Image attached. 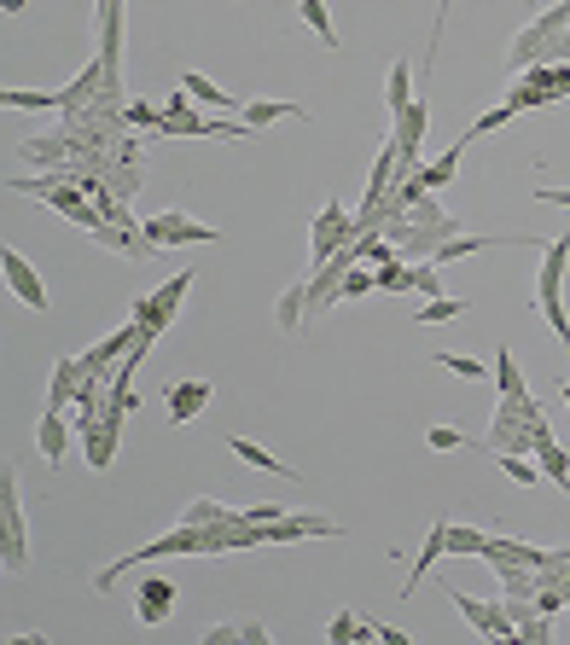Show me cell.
<instances>
[{
    "label": "cell",
    "instance_id": "1",
    "mask_svg": "<svg viewBox=\"0 0 570 645\" xmlns=\"http://www.w3.org/2000/svg\"><path fill=\"white\" fill-rule=\"evenodd\" d=\"M565 274H570V227L559 239H547L542 250V274H535V292H530V309H542V320L553 326V337L570 349V314H565Z\"/></svg>",
    "mask_w": 570,
    "mask_h": 645
},
{
    "label": "cell",
    "instance_id": "2",
    "mask_svg": "<svg viewBox=\"0 0 570 645\" xmlns=\"http://www.w3.org/2000/svg\"><path fill=\"white\" fill-rule=\"evenodd\" d=\"M152 558H210V530H193V523H175L170 535H158V541H146L140 553H128V558H116V565L106 570H94V587L99 593H111L134 565H152Z\"/></svg>",
    "mask_w": 570,
    "mask_h": 645
},
{
    "label": "cell",
    "instance_id": "3",
    "mask_svg": "<svg viewBox=\"0 0 570 645\" xmlns=\"http://www.w3.org/2000/svg\"><path fill=\"white\" fill-rule=\"evenodd\" d=\"M570 29V0H553V7L542 12V18H530L524 29L512 36V53H507V64L512 71H530V64H547V53L559 47V36Z\"/></svg>",
    "mask_w": 570,
    "mask_h": 645
},
{
    "label": "cell",
    "instance_id": "4",
    "mask_svg": "<svg viewBox=\"0 0 570 645\" xmlns=\"http://www.w3.org/2000/svg\"><path fill=\"white\" fill-rule=\"evenodd\" d=\"M0 565L12 575L29 570V530H24V495L12 477H0Z\"/></svg>",
    "mask_w": 570,
    "mask_h": 645
},
{
    "label": "cell",
    "instance_id": "5",
    "mask_svg": "<svg viewBox=\"0 0 570 645\" xmlns=\"http://www.w3.org/2000/svg\"><path fill=\"white\" fill-rule=\"evenodd\" d=\"M344 245H356V215H349L338 198H326V203H321V215L309 222V268L332 262Z\"/></svg>",
    "mask_w": 570,
    "mask_h": 645
},
{
    "label": "cell",
    "instance_id": "6",
    "mask_svg": "<svg viewBox=\"0 0 570 645\" xmlns=\"http://www.w3.org/2000/svg\"><path fill=\"white\" fill-rule=\"evenodd\" d=\"M140 233L152 239L158 250H181V245H210V239H222V227H210V222H198V215L187 210H163V215H146Z\"/></svg>",
    "mask_w": 570,
    "mask_h": 645
},
{
    "label": "cell",
    "instance_id": "7",
    "mask_svg": "<svg viewBox=\"0 0 570 645\" xmlns=\"http://www.w3.org/2000/svg\"><path fill=\"white\" fill-rule=\"evenodd\" d=\"M193 280H198V274H170V285H158L152 297L134 302V320H140V332H146V337H163V332L175 326V314H181V302H187Z\"/></svg>",
    "mask_w": 570,
    "mask_h": 645
},
{
    "label": "cell",
    "instance_id": "8",
    "mask_svg": "<svg viewBox=\"0 0 570 645\" xmlns=\"http://www.w3.org/2000/svg\"><path fill=\"white\" fill-rule=\"evenodd\" d=\"M443 593H448V605H455L483 640H518V622H512L507 599H472V593H460V587H443Z\"/></svg>",
    "mask_w": 570,
    "mask_h": 645
},
{
    "label": "cell",
    "instance_id": "9",
    "mask_svg": "<svg viewBox=\"0 0 570 645\" xmlns=\"http://www.w3.org/2000/svg\"><path fill=\"white\" fill-rule=\"evenodd\" d=\"M0 274H7V292L18 297L29 314H47V309H53V297H47V285H41V274H36V262H29L24 250H12V245L0 250Z\"/></svg>",
    "mask_w": 570,
    "mask_h": 645
},
{
    "label": "cell",
    "instance_id": "10",
    "mask_svg": "<svg viewBox=\"0 0 570 645\" xmlns=\"http://www.w3.org/2000/svg\"><path fill=\"white\" fill-rule=\"evenodd\" d=\"M257 530V547H280V541H303V535H344L338 518L326 512H285L274 523H250Z\"/></svg>",
    "mask_w": 570,
    "mask_h": 645
},
{
    "label": "cell",
    "instance_id": "11",
    "mask_svg": "<svg viewBox=\"0 0 570 645\" xmlns=\"http://www.w3.org/2000/svg\"><path fill=\"white\" fill-rule=\"evenodd\" d=\"M507 106L518 116L542 111V106H559V94H553V64H530V71H518V82L507 88Z\"/></svg>",
    "mask_w": 570,
    "mask_h": 645
},
{
    "label": "cell",
    "instance_id": "12",
    "mask_svg": "<svg viewBox=\"0 0 570 645\" xmlns=\"http://www.w3.org/2000/svg\"><path fill=\"white\" fill-rule=\"evenodd\" d=\"M170 610H175V582L152 570V575L140 582V593H134V617H140L146 628H158L163 617H170Z\"/></svg>",
    "mask_w": 570,
    "mask_h": 645
},
{
    "label": "cell",
    "instance_id": "13",
    "mask_svg": "<svg viewBox=\"0 0 570 645\" xmlns=\"http://www.w3.org/2000/svg\"><path fill=\"white\" fill-rule=\"evenodd\" d=\"M71 424L76 419H64V407H47L36 419V448H41L47 466H64V454H71Z\"/></svg>",
    "mask_w": 570,
    "mask_h": 645
},
{
    "label": "cell",
    "instance_id": "14",
    "mask_svg": "<svg viewBox=\"0 0 570 645\" xmlns=\"http://www.w3.org/2000/svg\"><path fill=\"white\" fill-rule=\"evenodd\" d=\"M94 379V367L82 361V355H59L53 361V384H47V407H64V401H76L82 396V384Z\"/></svg>",
    "mask_w": 570,
    "mask_h": 645
},
{
    "label": "cell",
    "instance_id": "15",
    "mask_svg": "<svg viewBox=\"0 0 570 645\" xmlns=\"http://www.w3.org/2000/svg\"><path fill=\"white\" fill-rule=\"evenodd\" d=\"M210 401H215V384H210V379H181V384H170V424H193Z\"/></svg>",
    "mask_w": 570,
    "mask_h": 645
},
{
    "label": "cell",
    "instance_id": "16",
    "mask_svg": "<svg viewBox=\"0 0 570 645\" xmlns=\"http://www.w3.org/2000/svg\"><path fill=\"white\" fill-rule=\"evenodd\" d=\"M460 158H466V134L443 151V158H431V163H419V169H413L419 193H448V186H455V175H460Z\"/></svg>",
    "mask_w": 570,
    "mask_h": 645
},
{
    "label": "cell",
    "instance_id": "17",
    "mask_svg": "<svg viewBox=\"0 0 570 645\" xmlns=\"http://www.w3.org/2000/svg\"><path fill=\"white\" fill-rule=\"evenodd\" d=\"M71 128H41V134H29L24 140V158L29 163H47V169H71Z\"/></svg>",
    "mask_w": 570,
    "mask_h": 645
},
{
    "label": "cell",
    "instance_id": "18",
    "mask_svg": "<svg viewBox=\"0 0 570 645\" xmlns=\"http://www.w3.org/2000/svg\"><path fill=\"white\" fill-rule=\"evenodd\" d=\"M437 558H448V518H437L431 523V535H425V547H419V558L408 565V582H401V599H408V593L425 582L431 570H437Z\"/></svg>",
    "mask_w": 570,
    "mask_h": 645
},
{
    "label": "cell",
    "instance_id": "19",
    "mask_svg": "<svg viewBox=\"0 0 570 645\" xmlns=\"http://www.w3.org/2000/svg\"><path fill=\"white\" fill-rule=\"evenodd\" d=\"M76 436H82V448H88V466H94V471H111L116 443H123V424L99 419V424H88V431H76Z\"/></svg>",
    "mask_w": 570,
    "mask_h": 645
},
{
    "label": "cell",
    "instance_id": "20",
    "mask_svg": "<svg viewBox=\"0 0 570 645\" xmlns=\"http://www.w3.org/2000/svg\"><path fill=\"white\" fill-rule=\"evenodd\" d=\"M274 326L280 332H303L309 326V280H292L274 302Z\"/></svg>",
    "mask_w": 570,
    "mask_h": 645
},
{
    "label": "cell",
    "instance_id": "21",
    "mask_svg": "<svg viewBox=\"0 0 570 645\" xmlns=\"http://www.w3.org/2000/svg\"><path fill=\"white\" fill-rule=\"evenodd\" d=\"M535 466H542V471H547V477H553V483H559V488H565V495H570V454H565L559 443H553L547 419H542V424H535Z\"/></svg>",
    "mask_w": 570,
    "mask_h": 645
},
{
    "label": "cell",
    "instance_id": "22",
    "mask_svg": "<svg viewBox=\"0 0 570 645\" xmlns=\"http://www.w3.org/2000/svg\"><path fill=\"white\" fill-rule=\"evenodd\" d=\"M292 116H303V123H309L303 106H285V99H250V106H245V128L262 134V128H274V123H292Z\"/></svg>",
    "mask_w": 570,
    "mask_h": 645
},
{
    "label": "cell",
    "instance_id": "23",
    "mask_svg": "<svg viewBox=\"0 0 570 645\" xmlns=\"http://www.w3.org/2000/svg\"><path fill=\"white\" fill-rule=\"evenodd\" d=\"M419 99V88H413V64L408 59H391V76H384V106H391V116H401Z\"/></svg>",
    "mask_w": 570,
    "mask_h": 645
},
{
    "label": "cell",
    "instance_id": "24",
    "mask_svg": "<svg viewBox=\"0 0 570 645\" xmlns=\"http://www.w3.org/2000/svg\"><path fill=\"white\" fill-rule=\"evenodd\" d=\"M233 518H245V506H222L210 495L187 500V512H181V523H193V530H215V523H233Z\"/></svg>",
    "mask_w": 570,
    "mask_h": 645
},
{
    "label": "cell",
    "instance_id": "25",
    "mask_svg": "<svg viewBox=\"0 0 570 645\" xmlns=\"http://www.w3.org/2000/svg\"><path fill=\"white\" fill-rule=\"evenodd\" d=\"M274 640L268 622H222V628H205V645H262Z\"/></svg>",
    "mask_w": 570,
    "mask_h": 645
},
{
    "label": "cell",
    "instance_id": "26",
    "mask_svg": "<svg viewBox=\"0 0 570 645\" xmlns=\"http://www.w3.org/2000/svg\"><path fill=\"white\" fill-rule=\"evenodd\" d=\"M495 389H500V401H518V396H530V384H524V372H518V355L500 344L495 355Z\"/></svg>",
    "mask_w": 570,
    "mask_h": 645
},
{
    "label": "cell",
    "instance_id": "27",
    "mask_svg": "<svg viewBox=\"0 0 570 645\" xmlns=\"http://www.w3.org/2000/svg\"><path fill=\"white\" fill-rule=\"evenodd\" d=\"M495 575H500V587H507V599H535V587H542V575H535L530 565H490Z\"/></svg>",
    "mask_w": 570,
    "mask_h": 645
},
{
    "label": "cell",
    "instance_id": "28",
    "mask_svg": "<svg viewBox=\"0 0 570 645\" xmlns=\"http://www.w3.org/2000/svg\"><path fill=\"white\" fill-rule=\"evenodd\" d=\"M227 448H233V460H245V466H257V471H274V477H297V466H280L274 454H268V448H257L250 436H233Z\"/></svg>",
    "mask_w": 570,
    "mask_h": 645
},
{
    "label": "cell",
    "instance_id": "29",
    "mask_svg": "<svg viewBox=\"0 0 570 645\" xmlns=\"http://www.w3.org/2000/svg\"><path fill=\"white\" fill-rule=\"evenodd\" d=\"M181 88H187V94H193L205 111H233V106H239V99H233V94H222L210 76H198V71H187V76H181Z\"/></svg>",
    "mask_w": 570,
    "mask_h": 645
},
{
    "label": "cell",
    "instance_id": "30",
    "mask_svg": "<svg viewBox=\"0 0 570 645\" xmlns=\"http://www.w3.org/2000/svg\"><path fill=\"white\" fill-rule=\"evenodd\" d=\"M408 222L413 227H460V215L443 210V193H425L419 203H408Z\"/></svg>",
    "mask_w": 570,
    "mask_h": 645
},
{
    "label": "cell",
    "instance_id": "31",
    "mask_svg": "<svg viewBox=\"0 0 570 645\" xmlns=\"http://www.w3.org/2000/svg\"><path fill=\"white\" fill-rule=\"evenodd\" d=\"M431 361H437L443 372H455V379H466V384H490V379H495L483 361H472V355H455V349H437Z\"/></svg>",
    "mask_w": 570,
    "mask_h": 645
},
{
    "label": "cell",
    "instance_id": "32",
    "mask_svg": "<svg viewBox=\"0 0 570 645\" xmlns=\"http://www.w3.org/2000/svg\"><path fill=\"white\" fill-rule=\"evenodd\" d=\"M7 111H64V94H36V88H7L0 94Z\"/></svg>",
    "mask_w": 570,
    "mask_h": 645
},
{
    "label": "cell",
    "instance_id": "33",
    "mask_svg": "<svg viewBox=\"0 0 570 645\" xmlns=\"http://www.w3.org/2000/svg\"><path fill=\"white\" fill-rule=\"evenodd\" d=\"M297 12H303V24L314 29V41H321L326 53H332V47H338V29H332V12H326V0H297Z\"/></svg>",
    "mask_w": 570,
    "mask_h": 645
},
{
    "label": "cell",
    "instance_id": "34",
    "mask_svg": "<svg viewBox=\"0 0 570 645\" xmlns=\"http://www.w3.org/2000/svg\"><path fill=\"white\" fill-rule=\"evenodd\" d=\"M483 541L478 523H448V558H483Z\"/></svg>",
    "mask_w": 570,
    "mask_h": 645
},
{
    "label": "cell",
    "instance_id": "35",
    "mask_svg": "<svg viewBox=\"0 0 570 645\" xmlns=\"http://www.w3.org/2000/svg\"><path fill=\"white\" fill-rule=\"evenodd\" d=\"M326 640H332V645H349V640H379V622H356L349 610H338V617L326 622Z\"/></svg>",
    "mask_w": 570,
    "mask_h": 645
},
{
    "label": "cell",
    "instance_id": "36",
    "mask_svg": "<svg viewBox=\"0 0 570 645\" xmlns=\"http://www.w3.org/2000/svg\"><path fill=\"white\" fill-rule=\"evenodd\" d=\"M373 274H379V292H413V262L408 257H391V262H379L373 268Z\"/></svg>",
    "mask_w": 570,
    "mask_h": 645
},
{
    "label": "cell",
    "instance_id": "37",
    "mask_svg": "<svg viewBox=\"0 0 570 645\" xmlns=\"http://www.w3.org/2000/svg\"><path fill=\"white\" fill-rule=\"evenodd\" d=\"M495 460H500V471H507V477H512L518 488H535V483H542V477H547V471H542V466H530V460H535V454H495Z\"/></svg>",
    "mask_w": 570,
    "mask_h": 645
},
{
    "label": "cell",
    "instance_id": "38",
    "mask_svg": "<svg viewBox=\"0 0 570 645\" xmlns=\"http://www.w3.org/2000/svg\"><path fill=\"white\" fill-rule=\"evenodd\" d=\"M460 314H466V302H460V297H431L425 309H419L413 326H443V320H460Z\"/></svg>",
    "mask_w": 570,
    "mask_h": 645
},
{
    "label": "cell",
    "instance_id": "39",
    "mask_svg": "<svg viewBox=\"0 0 570 645\" xmlns=\"http://www.w3.org/2000/svg\"><path fill=\"white\" fill-rule=\"evenodd\" d=\"M512 116H518V111L507 106V99H500V106H490V111H483V116H478L472 128H466V146H472V140H483V134H495V128H507Z\"/></svg>",
    "mask_w": 570,
    "mask_h": 645
},
{
    "label": "cell",
    "instance_id": "40",
    "mask_svg": "<svg viewBox=\"0 0 570 645\" xmlns=\"http://www.w3.org/2000/svg\"><path fill=\"white\" fill-rule=\"evenodd\" d=\"M367 292H379V274H373L367 262H356V268L344 274V292H338V302H356V297H367Z\"/></svg>",
    "mask_w": 570,
    "mask_h": 645
},
{
    "label": "cell",
    "instance_id": "41",
    "mask_svg": "<svg viewBox=\"0 0 570 645\" xmlns=\"http://www.w3.org/2000/svg\"><path fill=\"white\" fill-rule=\"evenodd\" d=\"M123 123H128V128H146V134L158 140V128H163V111H152L146 99H134V106H123Z\"/></svg>",
    "mask_w": 570,
    "mask_h": 645
},
{
    "label": "cell",
    "instance_id": "42",
    "mask_svg": "<svg viewBox=\"0 0 570 645\" xmlns=\"http://www.w3.org/2000/svg\"><path fill=\"white\" fill-rule=\"evenodd\" d=\"M425 443L437 448V454H455V448H466V431H455V424H431Z\"/></svg>",
    "mask_w": 570,
    "mask_h": 645
},
{
    "label": "cell",
    "instance_id": "43",
    "mask_svg": "<svg viewBox=\"0 0 570 645\" xmlns=\"http://www.w3.org/2000/svg\"><path fill=\"white\" fill-rule=\"evenodd\" d=\"M413 292H425V302H431V297H443L437 262H413Z\"/></svg>",
    "mask_w": 570,
    "mask_h": 645
},
{
    "label": "cell",
    "instance_id": "44",
    "mask_svg": "<svg viewBox=\"0 0 570 645\" xmlns=\"http://www.w3.org/2000/svg\"><path fill=\"white\" fill-rule=\"evenodd\" d=\"M193 106H198V99H193L187 88H175V94H163V111H170V116H193Z\"/></svg>",
    "mask_w": 570,
    "mask_h": 645
},
{
    "label": "cell",
    "instance_id": "45",
    "mask_svg": "<svg viewBox=\"0 0 570 645\" xmlns=\"http://www.w3.org/2000/svg\"><path fill=\"white\" fill-rule=\"evenodd\" d=\"M535 198H547V203H559V210H570V186H542Z\"/></svg>",
    "mask_w": 570,
    "mask_h": 645
},
{
    "label": "cell",
    "instance_id": "46",
    "mask_svg": "<svg viewBox=\"0 0 570 645\" xmlns=\"http://www.w3.org/2000/svg\"><path fill=\"white\" fill-rule=\"evenodd\" d=\"M547 64H570V29L559 36V47H553V53H547Z\"/></svg>",
    "mask_w": 570,
    "mask_h": 645
},
{
    "label": "cell",
    "instance_id": "47",
    "mask_svg": "<svg viewBox=\"0 0 570 645\" xmlns=\"http://www.w3.org/2000/svg\"><path fill=\"white\" fill-rule=\"evenodd\" d=\"M24 7H29V0H0V12H7V18H18Z\"/></svg>",
    "mask_w": 570,
    "mask_h": 645
},
{
    "label": "cell",
    "instance_id": "48",
    "mask_svg": "<svg viewBox=\"0 0 570 645\" xmlns=\"http://www.w3.org/2000/svg\"><path fill=\"white\" fill-rule=\"evenodd\" d=\"M565 401H570V379H565Z\"/></svg>",
    "mask_w": 570,
    "mask_h": 645
}]
</instances>
